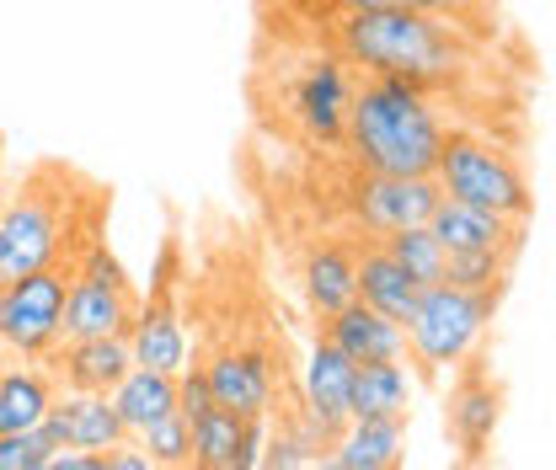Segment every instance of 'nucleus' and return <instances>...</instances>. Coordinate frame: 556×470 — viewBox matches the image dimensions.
Wrapping results in <instances>:
<instances>
[{"instance_id":"c85d7f7f","label":"nucleus","mask_w":556,"mask_h":470,"mask_svg":"<svg viewBox=\"0 0 556 470\" xmlns=\"http://www.w3.org/2000/svg\"><path fill=\"white\" fill-rule=\"evenodd\" d=\"M54 455H65V449L49 439L43 422L27 433H0V470H43Z\"/></svg>"},{"instance_id":"7c9ffc66","label":"nucleus","mask_w":556,"mask_h":470,"mask_svg":"<svg viewBox=\"0 0 556 470\" xmlns=\"http://www.w3.org/2000/svg\"><path fill=\"white\" fill-rule=\"evenodd\" d=\"M263 449H268V417H247L241 444H236V455H230L225 470H263Z\"/></svg>"},{"instance_id":"0eeeda50","label":"nucleus","mask_w":556,"mask_h":470,"mask_svg":"<svg viewBox=\"0 0 556 470\" xmlns=\"http://www.w3.org/2000/svg\"><path fill=\"white\" fill-rule=\"evenodd\" d=\"M353 65H348L338 49H321V54H305L300 69H289L283 80V118L294 124V135L316 150H332L348 135V107H353Z\"/></svg>"},{"instance_id":"ddd939ff","label":"nucleus","mask_w":556,"mask_h":470,"mask_svg":"<svg viewBox=\"0 0 556 470\" xmlns=\"http://www.w3.org/2000/svg\"><path fill=\"white\" fill-rule=\"evenodd\" d=\"M60 391H102L113 396L118 380L135 369V342L129 336H65L49 358H38Z\"/></svg>"},{"instance_id":"c756f323","label":"nucleus","mask_w":556,"mask_h":470,"mask_svg":"<svg viewBox=\"0 0 556 470\" xmlns=\"http://www.w3.org/2000/svg\"><path fill=\"white\" fill-rule=\"evenodd\" d=\"M177 411H182L188 422H199L204 411H214V391H208L204 364H188V369L177 374Z\"/></svg>"},{"instance_id":"cd10ccee","label":"nucleus","mask_w":556,"mask_h":470,"mask_svg":"<svg viewBox=\"0 0 556 470\" xmlns=\"http://www.w3.org/2000/svg\"><path fill=\"white\" fill-rule=\"evenodd\" d=\"M139 449L155 460L161 470H193V422L182 417V411H172V417H161V422H150L144 433L135 439Z\"/></svg>"},{"instance_id":"a878e982","label":"nucleus","mask_w":556,"mask_h":470,"mask_svg":"<svg viewBox=\"0 0 556 470\" xmlns=\"http://www.w3.org/2000/svg\"><path fill=\"white\" fill-rule=\"evenodd\" d=\"M241 428L247 417H236L230 406H214L193 422V470H225L236 444H241Z\"/></svg>"},{"instance_id":"bb28decb","label":"nucleus","mask_w":556,"mask_h":470,"mask_svg":"<svg viewBox=\"0 0 556 470\" xmlns=\"http://www.w3.org/2000/svg\"><path fill=\"white\" fill-rule=\"evenodd\" d=\"M508 268H514V252H450L444 283L471 289V294H503L508 289Z\"/></svg>"},{"instance_id":"f03ea898","label":"nucleus","mask_w":556,"mask_h":470,"mask_svg":"<svg viewBox=\"0 0 556 470\" xmlns=\"http://www.w3.org/2000/svg\"><path fill=\"white\" fill-rule=\"evenodd\" d=\"M332 49L364 75H402L422 91L450 86L466 65V43L455 22L428 16L413 5H375V11H338Z\"/></svg>"},{"instance_id":"72a5a7b5","label":"nucleus","mask_w":556,"mask_h":470,"mask_svg":"<svg viewBox=\"0 0 556 470\" xmlns=\"http://www.w3.org/2000/svg\"><path fill=\"white\" fill-rule=\"evenodd\" d=\"M338 11H375V5H402V0H327Z\"/></svg>"},{"instance_id":"412c9836","label":"nucleus","mask_w":556,"mask_h":470,"mask_svg":"<svg viewBox=\"0 0 556 470\" xmlns=\"http://www.w3.org/2000/svg\"><path fill=\"white\" fill-rule=\"evenodd\" d=\"M417 380L407 374V364H358L353 369V417H391L407 422L413 417Z\"/></svg>"},{"instance_id":"f704fd0d","label":"nucleus","mask_w":556,"mask_h":470,"mask_svg":"<svg viewBox=\"0 0 556 470\" xmlns=\"http://www.w3.org/2000/svg\"><path fill=\"white\" fill-rule=\"evenodd\" d=\"M311 470H348V466H343V460H338V455H332V449H327V455H321V460H316V466H311Z\"/></svg>"},{"instance_id":"b1692460","label":"nucleus","mask_w":556,"mask_h":470,"mask_svg":"<svg viewBox=\"0 0 556 470\" xmlns=\"http://www.w3.org/2000/svg\"><path fill=\"white\" fill-rule=\"evenodd\" d=\"M380 246L402 263V268L413 272L422 289H433V283H444V268H450V252H444V241L428 230V225H407V230H396V236H380Z\"/></svg>"},{"instance_id":"1a4fd4ad","label":"nucleus","mask_w":556,"mask_h":470,"mask_svg":"<svg viewBox=\"0 0 556 470\" xmlns=\"http://www.w3.org/2000/svg\"><path fill=\"white\" fill-rule=\"evenodd\" d=\"M65 294L70 272L65 268H38L27 278L0 283V336L16 358L38 364L65 342Z\"/></svg>"},{"instance_id":"2f4dec72","label":"nucleus","mask_w":556,"mask_h":470,"mask_svg":"<svg viewBox=\"0 0 556 470\" xmlns=\"http://www.w3.org/2000/svg\"><path fill=\"white\" fill-rule=\"evenodd\" d=\"M108 470H161V466H155V460L139 449L135 439H129V444H118V449L108 455Z\"/></svg>"},{"instance_id":"20e7f679","label":"nucleus","mask_w":556,"mask_h":470,"mask_svg":"<svg viewBox=\"0 0 556 470\" xmlns=\"http://www.w3.org/2000/svg\"><path fill=\"white\" fill-rule=\"evenodd\" d=\"M492 316H497V294L433 283V289H422L417 310L407 316V353L417 358L422 374H444V369L455 374L460 364H471L482 353Z\"/></svg>"},{"instance_id":"4be33fe9","label":"nucleus","mask_w":556,"mask_h":470,"mask_svg":"<svg viewBox=\"0 0 556 470\" xmlns=\"http://www.w3.org/2000/svg\"><path fill=\"white\" fill-rule=\"evenodd\" d=\"M60 396L54 374L43 364H27V369H5L0 374V433H27L49 417V406Z\"/></svg>"},{"instance_id":"5701e85b","label":"nucleus","mask_w":556,"mask_h":470,"mask_svg":"<svg viewBox=\"0 0 556 470\" xmlns=\"http://www.w3.org/2000/svg\"><path fill=\"white\" fill-rule=\"evenodd\" d=\"M113 406H118V417H124V428H129V439H139L150 422H161V417H172L177 411V374H161V369H129L124 380H118V391H113Z\"/></svg>"},{"instance_id":"f8f14e48","label":"nucleus","mask_w":556,"mask_h":470,"mask_svg":"<svg viewBox=\"0 0 556 470\" xmlns=\"http://www.w3.org/2000/svg\"><path fill=\"white\" fill-rule=\"evenodd\" d=\"M353 369L358 364L348 358L343 347H332L327 336L316 332V347H311L305 374H300V411L321 433L327 449L338 444V433L353 422Z\"/></svg>"},{"instance_id":"f257e3e1","label":"nucleus","mask_w":556,"mask_h":470,"mask_svg":"<svg viewBox=\"0 0 556 470\" xmlns=\"http://www.w3.org/2000/svg\"><path fill=\"white\" fill-rule=\"evenodd\" d=\"M444 118L433 97L402 75H364L348 107V166L380 177H433L444 155Z\"/></svg>"},{"instance_id":"dca6fc26","label":"nucleus","mask_w":556,"mask_h":470,"mask_svg":"<svg viewBox=\"0 0 556 470\" xmlns=\"http://www.w3.org/2000/svg\"><path fill=\"white\" fill-rule=\"evenodd\" d=\"M428 230L444 241V252H514L519 257L525 246V219H503L460 199H439V208L428 214Z\"/></svg>"},{"instance_id":"9b49d317","label":"nucleus","mask_w":556,"mask_h":470,"mask_svg":"<svg viewBox=\"0 0 556 470\" xmlns=\"http://www.w3.org/2000/svg\"><path fill=\"white\" fill-rule=\"evenodd\" d=\"M497 422H503V385L486 374L482 364H460L455 369V391H450V406H444V433L460 455L455 470H477L497 439Z\"/></svg>"},{"instance_id":"aec40b11","label":"nucleus","mask_w":556,"mask_h":470,"mask_svg":"<svg viewBox=\"0 0 556 470\" xmlns=\"http://www.w3.org/2000/svg\"><path fill=\"white\" fill-rule=\"evenodd\" d=\"M332 455L348 470H402L407 460V422H391V417H353Z\"/></svg>"},{"instance_id":"2eb2a0df","label":"nucleus","mask_w":556,"mask_h":470,"mask_svg":"<svg viewBox=\"0 0 556 470\" xmlns=\"http://www.w3.org/2000/svg\"><path fill=\"white\" fill-rule=\"evenodd\" d=\"M214 406H230L236 417H268L274 411V358L268 347H219L204 364Z\"/></svg>"},{"instance_id":"39448f33","label":"nucleus","mask_w":556,"mask_h":470,"mask_svg":"<svg viewBox=\"0 0 556 470\" xmlns=\"http://www.w3.org/2000/svg\"><path fill=\"white\" fill-rule=\"evenodd\" d=\"M65 294V336H129L139 321V294L129 268L113 257V246L86 230L80 257H70Z\"/></svg>"},{"instance_id":"6e6552de","label":"nucleus","mask_w":556,"mask_h":470,"mask_svg":"<svg viewBox=\"0 0 556 470\" xmlns=\"http://www.w3.org/2000/svg\"><path fill=\"white\" fill-rule=\"evenodd\" d=\"M135 364L139 369H161V374H182L188 369V327H182V241L177 230L161 241V257L150 268V294L139 300L135 332Z\"/></svg>"},{"instance_id":"393cba45","label":"nucleus","mask_w":556,"mask_h":470,"mask_svg":"<svg viewBox=\"0 0 556 470\" xmlns=\"http://www.w3.org/2000/svg\"><path fill=\"white\" fill-rule=\"evenodd\" d=\"M321 455H327L321 433L305 422V411H294V417H283V422H278V433H268L263 470H311Z\"/></svg>"},{"instance_id":"9d476101","label":"nucleus","mask_w":556,"mask_h":470,"mask_svg":"<svg viewBox=\"0 0 556 470\" xmlns=\"http://www.w3.org/2000/svg\"><path fill=\"white\" fill-rule=\"evenodd\" d=\"M439 182L433 177H380V172H348V219L358 236H396L407 225H428V214L439 208Z\"/></svg>"},{"instance_id":"423d86ee","label":"nucleus","mask_w":556,"mask_h":470,"mask_svg":"<svg viewBox=\"0 0 556 470\" xmlns=\"http://www.w3.org/2000/svg\"><path fill=\"white\" fill-rule=\"evenodd\" d=\"M433 182H439L444 199L477 203V208H492V214H503V219H530V214H535V193H530L519 161H514L503 144H492V139H482V135L450 129Z\"/></svg>"},{"instance_id":"f3484780","label":"nucleus","mask_w":556,"mask_h":470,"mask_svg":"<svg viewBox=\"0 0 556 470\" xmlns=\"http://www.w3.org/2000/svg\"><path fill=\"white\" fill-rule=\"evenodd\" d=\"M316 332L327 336L332 347H343L353 364H396V358H407V327L391 321V316H380V310H369L364 300L343 305Z\"/></svg>"},{"instance_id":"a211bd4d","label":"nucleus","mask_w":556,"mask_h":470,"mask_svg":"<svg viewBox=\"0 0 556 470\" xmlns=\"http://www.w3.org/2000/svg\"><path fill=\"white\" fill-rule=\"evenodd\" d=\"M300 289H305V310L321 321H332L343 305L358 300V257L348 241H327V246H311L305 263H300Z\"/></svg>"},{"instance_id":"7ed1b4c3","label":"nucleus","mask_w":556,"mask_h":470,"mask_svg":"<svg viewBox=\"0 0 556 470\" xmlns=\"http://www.w3.org/2000/svg\"><path fill=\"white\" fill-rule=\"evenodd\" d=\"M65 182V166H38L0 203V283L27 278L38 268H60L65 236L75 230Z\"/></svg>"},{"instance_id":"473e14b6","label":"nucleus","mask_w":556,"mask_h":470,"mask_svg":"<svg viewBox=\"0 0 556 470\" xmlns=\"http://www.w3.org/2000/svg\"><path fill=\"white\" fill-rule=\"evenodd\" d=\"M43 470H108V455H80V449H65V455H54Z\"/></svg>"},{"instance_id":"4468645a","label":"nucleus","mask_w":556,"mask_h":470,"mask_svg":"<svg viewBox=\"0 0 556 470\" xmlns=\"http://www.w3.org/2000/svg\"><path fill=\"white\" fill-rule=\"evenodd\" d=\"M43 428L60 449H80V455H113L118 444H129V428H124L118 406L102 391H60L49 417H43Z\"/></svg>"},{"instance_id":"c9c22d12","label":"nucleus","mask_w":556,"mask_h":470,"mask_svg":"<svg viewBox=\"0 0 556 470\" xmlns=\"http://www.w3.org/2000/svg\"><path fill=\"white\" fill-rule=\"evenodd\" d=\"M11 358H16V353H11V347H5V336H0V374L11 369Z\"/></svg>"},{"instance_id":"6ab92c4d","label":"nucleus","mask_w":556,"mask_h":470,"mask_svg":"<svg viewBox=\"0 0 556 470\" xmlns=\"http://www.w3.org/2000/svg\"><path fill=\"white\" fill-rule=\"evenodd\" d=\"M353 257H358V300H364L369 310H380V316H391V321L407 327V316H413L417 300H422V283H417L413 272L402 268L380 241L353 246Z\"/></svg>"}]
</instances>
